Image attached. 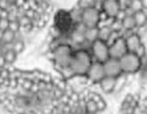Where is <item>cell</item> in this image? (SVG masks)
I'll return each mask as SVG.
<instances>
[{
	"instance_id": "cell-4",
	"label": "cell",
	"mask_w": 147,
	"mask_h": 114,
	"mask_svg": "<svg viewBox=\"0 0 147 114\" xmlns=\"http://www.w3.org/2000/svg\"><path fill=\"white\" fill-rule=\"evenodd\" d=\"M53 25L57 26L64 35H69V32L74 28V22L69 14V10L59 9L54 15V23Z\"/></svg>"
},
{
	"instance_id": "cell-10",
	"label": "cell",
	"mask_w": 147,
	"mask_h": 114,
	"mask_svg": "<svg viewBox=\"0 0 147 114\" xmlns=\"http://www.w3.org/2000/svg\"><path fill=\"white\" fill-rule=\"evenodd\" d=\"M121 6L118 0H105L102 2V12L109 17V18H116L117 14L121 10Z\"/></svg>"
},
{
	"instance_id": "cell-12",
	"label": "cell",
	"mask_w": 147,
	"mask_h": 114,
	"mask_svg": "<svg viewBox=\"0 0 147 114\" xmlns=\"http://www.w3.org/2000/svg\"><path fill=\"white\" fill-rule=\"evenodd\" d=\"M125 44H126L127 52L134 53L139 48V46L141 44H144V43H142V38L140 37V35L133 33V35H131V36H129V37L125 38Z\"/></svg>"
},
{
	"instance_id": "cell-7",
	"label": "cell",
	"mask_w": 147,
	"mask_h": 114,
	"mask_svg": "<svg viewBox=\"0 0 147 114\" xmlns=\"http://www.w3.org/2000/svg\"><path fill=\"white\" fill-rule=\"evenodd\" d=\"M82 22L85 24L86 28H94L99 26L100 24V10L95 7H91L83 10Z\"/></svg>"
},
{
	"instance_id": "cell-39",
	"label": "cell",
	"mask_w": 147,
	"mask_h": 114,
	"mask_svg": "<svg viewBox=\"0 0 147 114\" xmlns=\"http://www.w3.org/2000/svg\"><path fill=\"white\" fill-rule=\"evenodd\" d=\"M24 1H29V0H24Z\"/></svg>"
},
{
	"instance_id": "cell-17",
	"label": "cell",
	"mask_w": 147,
	"mask_h": 114,
	"mask_svg": "<svg viewBox=\"0 0 147 114\" xmlns=\"http://www.w3.org/2000/svg\"><path fill=\"white\" fill-rule=\"evenodd\" d=\"M69 14L71 16V20L75 23H78V22H82V15H83V9L79 8L78 6H75L72 7L70 10H69Z\"/></svg>"
},
{
	"instance_id": "cell-32",
	"label": "cell",
	"mask_w": 147,
	"mask_h": 114,
	"mask_svg": "<svg viewBox=\"0 0 147 114\" xmlns=\"http://www.w3.org/2000/svg\"><path fill=\"white\" fill-rule=\"evenodd\" d=\"M118 2H119L121 8H122V9H125L126 7H129V6H130L131 0H118Z\"/></svg>"
},
{
	"instance_id": "cell-36",
	"label": "cell",
	"mask_w": 147,
	"mask_h": 114,
	"mask_svg": "<svg viewBox=\"0 0 147 114\" xmlns=\"http://www.w3.org/2000/svg\"><path fill=\"white\" fill-rule=\"evenodd\" d=\"M7 1H8L10 5H15V2H16L17 0H7Z\"/></svg>"
},
{
	"instance_id": "cell-13",
	"label": "cell",
	"mask_w": 147,
	"mask_h": 114,
	"mask_svg": "<svg viewBox=\"0 0 147 114\" xmlns=\"http://www.w3.org/2000/svg\"><path fill=\"white\" fill-rule=\"evenodd\" d=\"M127 85V75L126 74H122V75H119L118 77H116V82H115V89H114V94H116V93H119V92H122L124 89H125V86Z\"/></svg>"
},
{
	"instance_id": "cell-23",
	"label": "cell",
	"mask_w": 147,
	"mask_h": 114,
	"mask_svg": "<svg viewBox=\"0 0 147 114\" xmlns=\"http://www.w3.org/2000/svg\"><path fill=\"white\" fill-rule=\"evenodd\" d=\"M76 6H78L79 8H82L84 10V9L94 7L95 6V0H77Z\"/></svg>"
},
{
	"instance_id": "cell-5",
	"label": "cell",
	"mask_w": 147,
	"mask_h": 114,
	"mask_svg": "<svg viewBox=\"0 0 147 114\" xmlns=\"http://www.w3.org/2000/svg\"><path fill=\"white\" fill-rule=\"evenodd\" d=\"M90 53L93 58V61L103 63L109 59V46L106 44V41L98 39L91 44Z\"/></svg>"
},
{
	"instance_id": "cell-21",
	"label": "cell",
	"mask_w": 147,
	"mask_h": 114,
	"mask_svg": "<svg viewBox=\"0 0 147 114\" xmlns=\"http://www.w3.org/2000/svg\"><path fill=\"white\" fill-rule=\"evenodd\" d=\"M85 111L87 114H96L98 113V107H96V102H94L91 99H86L85 102Z\"/></svg>"
},
{
	"instance_id": "cell-26",
	"label": "cell",
	"mask_w": 147,
	"mask_h": 114,
	"mask_svg": "<svg viewBox=\"0 0 147 114\" xmlns=\"http://www.w3.org/2000/svg\"><path fill=\"white\" fill-rule=\"evenodd\" d=\"M87 99H91V100H93L94 102H98L100 99H102V96H101L98 91L90 90V91H88V94H87Z\"/></svg>"
},
{
	"instance_id": "cell-29",
	"label": "cell",
	"mask_w": 147,
	"mask_h": 114,
	"mask_svg": "<svg viewBox=\"0 0 147 114\" xmlns=\"http://www.w3.org/2000/svg\"><path fill=\"white\" fill-rule=\"evenodd\" d=\"M9 24H10V22L7 18H0V30L2 32L9 29Z\"/></svg>"
},
{
	"instance_id": "cell-34",
	"label": "cell",
	"mask_w": 147,
	"mask_h": 114,
	"mask_svg": "<svg viewBox=\"0 0 147 114\" xmlns=\"http://www.w3.org/2000/svg\"><path fill=\"white\" fill-rule=\"evenodd\" d=\"M5 66H6V60H5L3 55H1V54H0V69H1V68H3Z\"/></svg>"
},
{
	"instance_id": "cell-35",
	"label": "cell",
	"mask_w": 147,
	"mask_h": 114,
	"mask_svg": "<svg viewBox=\"0 0 147 114\" xmlns=\"http://www.w3.org/2000/svg\"><path fill=\"white\" fill-rule=\"evenodd\" d=\"M141 3H142V9H146L147 8V0H141Z\"/></svg>"
},
{
	"instance_id": "cell-22",
	"label": "cell",
	"mask_w": 147,
	"mask_h": 114,
	"mask_svg": "<svg viewBox=\"0 0 147 114\" xmlns=\"http://www.w3.org/2000/svg\"><path fill=\"white\" fill-rule=\"evenodd\" d=\"M24 48H25V43H24L23 39H16V40L13 43V50H14V52H15L17 55L21 54V53L24 51Z\"/></svg>"
},
{
	"instance_id": "cell-3",
	"label": "cell",
	"mask_w": 147,
	"mask_h": 114,
	"mask_svg": "<svg viewBox=\"0 0 147 114\" xmlns=\"http://www.w3.org/2000/svg\"><path fill=\"white\" fill-rule=\"evenodd\" d=\"M119 64L124 74H137L141 70V59L138 58L134 53L127 52L119 59Z\"/></svg>"
},
{
	"instance_id": "cell-16",
	"label": "cell",
	"mask_w": 147,
	"mask_h": 114,
	"mask_svg": "<svg viewBox=\"0 0 147 114\" xmlns=\"http://www.w3.org/2000/svg\"><path fill=\"white\" fill-rule=\"evenodd\" d=\"M133 18H134L137 29H140V28H145L146 26V23H147V14L144 10H139V12L134 13Z\"/></svg>"
},
{
	"instance_id": "cell-18",
	"label": "cell",
	"mask_w": 147,
	"mask_h": 114,
	"mask_svg": "<svg viewBox=\"0 0 147 114\" xmlns=\"http://www.w3.org/2000/svg\"><path fill=\"white\" fill-rule=\"evenodd\" d=\"M122 25H123V29L126 30V31L127 30H136L137 29L134 18H133V16H130V15H126L124 17V20L122 21Z\"/></svg>"
},
{
	"instance_id": "cell-19",
	"label": "cell",
	"mask_w": 147,
	"mask_h": 114,
	"mask_svg": "<svg viewBox=\"0 0 147 114\" xmlns=\"http://www.w3.org/2000/svg\"><path fill=\"white\" fill-rule=\"evenodd\" d=\"M111 29L109 25H100L99 26V39L102 41H107L108 38L110 37L111 33Z\"/></svg>"
},
{
	"instance_id": "cell-25",
	"label": "cell",
	"mask_w": 147,
	"mask_h": 114,
	"mask_svg": "<svg viewBox=\"0 0 147 114\" xmlns=\"http://www.w3.org/2000/svg\"><path fill=\"white\" fill-rule=\"evenodd\" d=\"M109 26H110V29H111L113 31H117V32H121V31L124 30V29H123V25H122V21H118V20H116V18H114V20L111 21V23L109 24Z\"/></svg>"
},
{
	"instance_id": "cell-14",
	"label": "cell",
	"mask_w": 147,
	"mask_h": 114,
	"mask_svg": "<svg viewBox=\"0 0 147 114\" xmlns=\"http://www.w3.org/2000/svg\"><path fill=\"white\" fill-rule=\"evenodd\" d=\"M85 39L86 41H88L90 44L94 43L95 40L99 39V26H94V28H87L85 33Z\"/></svg>"
},
{
	"instance_id": "cell-1",
	"label": "cell",
	"mask_w": 147,
	"mask_h": 114,
	"mask_svg": "<svg viewBox=\"0 0 147 114\" xmlns=\"http://www.w3.org/2000/svg\"><path fill=\"white\" fill-rule=\"evenodd\" d=\"M92 62H93V58L90 51L83 50V48H76L74 51V55L69 67L72 69L75 75L86 76Z\"/></svg>"
},
{
	"instance_id": "cell-28",
	"label": "cell",
	"mask_w": 147,
	"mask_h": 114,
	"mask_svg": "<svg viewBox=\"0 0 147 114\" xmlns=\"http://www.w3.org/2000/svg\"><path fill=\"white\" fill-rule=\"evenodd\" d=\"M134 54H136L138 58H140V59L145 58V56L147 55V47H146V45H145V44H141V45L139 46V48L134 52Z\"/></svg>"
},
{
	"instance_id": "cell-38",
	"label": "cell",
	"mask_w": 147,
	"mask_h": 114,
	"mask_svg": "<svg viewBox=\"0 0 147 114\" xmlns=\"http://www.w3.org/2000/svg\"><path fill=\"white\" fill-rule=\"evenodd\" d=\"M16 114H26L25 112H18V113H16Z\"/></svg>"
},
{
	"instance_id": "cell-15",
	"label": "cell",
	"mask_w": 147,
	"mask_h": 114,
	"mask_svg": "<svg viewBox=\"0 0 147 114\" xmlns=\"http://www.w3.org/2000/svg\"><path fill=\"white\" fill-rule=\"evenodd\" d=\"M16 37H17V33L14 32V31H11L10 29H8V30H6V31L2 32V36H1L0 41L3 45H10V44H13L16 40Z\"/></svg>"
},
{
	"instance_id": "cell-27",
	"label": "cell",
	"mask_w": 147,
	"mask_h": 114,
	"mask_svg": "<svg viewBox=\"0 0 147 114\" xmlns=\"http://www.w3.org/2000/svg\"><path fill=\"white\" fill-rule=\"evenodd\" d=\"M134 13L139 12V10H142V3L140 0H131V3L129 6Z\"/></svg>"
},
{
	"instance_id": "cell-11",
	"label": "cell",
	"mask_w": 147,
	"mask_h": 114,
	"mask_svg": "<svg viewBox=\"0 0 147 114\" xmlns=\"http://www.w3.org/2000/svg\"><path fill=\"white\" fill-rule=\"evenodd\" d=\"M115 82L116 78L115 77H110V76H105L98 84L99 89L101 90V92L106 93V94H111L114 92L115 89Z\"/></svg>"
},
{
	"instance_id": "cell-6",
	"label": "cell",
	"mask_w": 147,
	"mask_h": 114,
	"mask_svg": "<svg viewBox=\"0 0 147 114\" xmlns=\"http://www.w3.org/2000/svg\"><path fill=\"white\" fill-rule=\"evenodd\" d=\"M106 76L105 73V68H103V63L98 62V61H93L92 64L88 68L87 71V79H88V84H99V82Z\"/></svg>"
},
{
	"instance_id": "cell-8",
	"label": "cell",
	"mask_w": 147,
	"mask_h": 114,
	"mask_svg": "<svg viewBox=\"0 0 147 114\" xmlns=\"http://www.w3.org/2000/svg\"><path fill=\"white\" fill-rule=\"evenodd\" d=\"M126 53H127V48H126V44H125V38H123V37H119L115 43H113L109 46V58H111V59L119 60Z\"/></svg>"
},
{
	"instance_id": "cell-24",
	"label": "cell",
	"mask_w": 147,
	"mask_h": 114,
	"mask_svg": "<svg viewBox=\"0 0 147 114\" xmlns=\"http://www.w3.org/2000/svg\"><path fill=\"white\" fill-rule=\"evenodd\" d=\"M63 36H64V33H63L57 26L52 25V26L49 28V37H51L52 39H59V38L63 37Z\"/></svg>"
},
{
	"instance_id": "cell-33",
	"label": "cell",
	"mask_w": 147,
	"mask_h": 114,
	"mask_svg": "<svg viewBox=\"0 0 147 114\" xmlns=\"http://www.w3.org/2000/svg\"><path fill=\"white\" fill-rule=\"evenodd\" d=\"M125 16H126L125 10H124V9H121V10H119V13H118V14H117V16H116V20H118V21H123Z\"/></svg>"
},
{
	"instance_id": "cell-40",
	"label": "cell",
	"mask_w": 147,
	"mask_h": 114,
	"mask_svg": "<svg viewBox=\"0 0 147 114\" xmlns=\"http://www.w3.org/2000/svg\"><path fill=\"white\" fill-rule=\"evenodd\" d=\"M146 26H147V23H146Z\"/></svg>"
},
{
	"instance_id": "cell-20",
	"label": "cell",
	"mask_w": 147,
	"mask_h": 114,
	"mask_svg": "<svg viewBox=\"0 0 147 114\" xmlns=\"http://www.w3.org/2000/svg\"><path fill=\"white\" fill-rule=\"evenodd\" d=\"M2 55H3V58H5V60H6V63H7V64H13V63L16 61V59H17V54L14 52V50H13V48H10V50L6 51Z\"/></svg>"
},
{
	"instance_id": "cell-41",
	"label": "cell",
	"mask_w": 147,
	"mask_h": 114,
	"mask_svg": "<svg viewBox=\"0 0 147 114\" xmlns=\"http://www.w3.org/2000/svg\"><path fill=\"white\" fill-rule=\"evenodd\" d=\"M140 1H141V0H140Z\"/></svg>"
},
{
	"instance_id": "cell-9",
	"label": "cell",
	"mask_w": 147,
	"mask_h": 114,
	"mask_svg": "<svg viewBox=\"0 0 147 114\" xmlns=\"http://www.w3.org/2000/svg\"><path fill=\"white\" fill-rule=\"evenodd\" d=\"M103 68H105L106 76H110V77L116 78L123 74V70H122L121 64H119V60H117V59L109 58L106 62H103Z\"/></svg>"
},
{
	"instance_id": "cell-31",
	"label": "cell",
	"mask_w": 147,
	"mask_h": 114,
	"mask_svg": "<svg viewBox=\"0 0 147 114\" xmlns=\"http://www.w3.org/2000/svg\"><path fill=\"white\" fill-rule=\"evenodd\" d=\"M9 29H10L11 31H14V32L18 33V32H20V30H21V25H20L18 21H15V22H10V24H9Z\"/></svg>"
},
{
	"instance_id": "cell-30",
	"label": "cell",
	"mask_w": 147,
	"mask_h": 114,
	"mask_svg": "<svg viewBox=\"0 0 147 114\" xmlns=\"http://www.w3.org/2000/svg\"><path fill=\"white\" fill-rule=\"evenodd\" d=\"M96 107H98V112H103V111H106V108H107V102H106V100L102 98V99H100L98 102H96Z\"/></svg>"
},
{
	"instance_id": "cell-2",
	"label": "cell",
	"mask_w": 147,
	"mask_h": 114,
	"mask_svg": "<svg viewBox=\"0 0 147 114\" xmlns=\"http://www.w3.org/2000/svg\"><path fill=\"white\" fill-rule=\"evenodd\" d=\"M74 47L70 44H61L59 45L54 51V60L53 66L55 70H59L60 68L69 67L72 55H74Z\"/></svg>"
},
{
	"instance_id": "cell-37",
	"label": "cell",
	"mask_w": 147,
	"mask_h": 114,
	"mask_svg": "<svg viewBox=\"0 0 147 114\" xmlns=\"http://www.w3.org/2000/svg\"><path fill=\"white\" fill-rule=\"evenodd\" d=\"M105 0H95V2H98V3H102Z\"/></svg>"
}]
</instances>
